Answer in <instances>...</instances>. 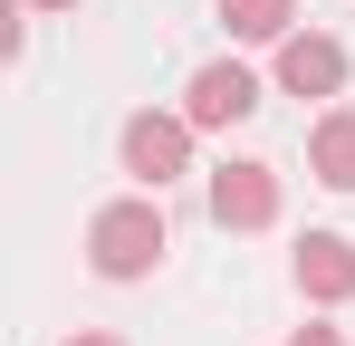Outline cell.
I'll return each mask as SVG.
<instances>
[{"instance_id": "3957f363", "label": "cell", "mask_w": 355, "mask_h": 346, "mask_svg": "<svg viewBox=\"0 0 355 346\" xmlns=\"http://www.w3.org/2000/svg\"><path fill=\"white\" fill-rule=\"evenodd\" d=\"M211 222L221 231H269L279 222V173L269 164H221L211 173Z\"/></svg>"}, {"instance_id": "8fae6325", "label": "cell", "mask_w": 355, "mask_h": 346, "mask_svg": "<svg viewBox=\"0 0 355 346\" xmlns=\"http://www.w3.org/2000/svg\"><path fill=\"white\" fill-rule=\"evenodd\" d=\"M19 10H77V0H19Z\"/></svg>"}, {"instance_id": "8992f818", "label": "cell", "mask_w": 355, "mask_h": 346, "mask_svg": "<svg viewBox=\"0 0 355 346\" xmlns=\"http://www.w3.org/2000/svg\"><path fill=\"white\" fill-rule=\"evenodd\" d=\"M297 288H307L317 308L355 298V240L346 231H307V240H297Z\"/></svg>"}, {"instance_id": "9c48e42d", "label": "cell", "mask_w": 355, "mask_h": 346, "mask_svg": "<svg viewBox=\"0 0 355 346\" xmlns=\"http://www.w3.org/2000/svg\"><path fill=\"white\" fill-rule=\"evenodd\" d=\"M288 346H346V337H336V327H297Z\"/></svg>"}, {"instance_id": "7a4b0ae2", "label": "cell", "mask_w": 355, "mask_h": 346, "mask_svg": "<svg viewBox=\"0 0 355 346\" xmlns=\"http://www.w3.org/2000/svg\"><path fill=\"white\" fill-rule=\"evenodd\" d=\"M192 135H202L192 115H154V106H144V115H125V173H135L144 192H164V183L192 164Z\"/></svg>"}, {"instance_id": "277c9868", "label": "cell", "mask_w": 355, "mask_h": 346, "mask_svg": "<svg viewBox=\"0 0 355 346\" xmlns=\"http://www.w3.org/2000/svg\"><path fill=\"white\" fill-rule=\"evenodd\" d=\"M279 87H288V97H336V87H346V49H336L327 29H288V39H279Z\"/></svg>"}, {"instance_id": "52a82bcc", "label": "cell", "mask_w": 355, "mask_h": 346, "mask_svg": "<svg viewBox=\"0 0 355 346\" xmlns=\"http://www.w3.org/2000/svg\"><path fill=\"white\" fill-rule=\"evenodd\" d=\"M307 173H317L327 192H355V106H327V115H317V135H307Z\"/></svg>"}, {"instance_id": "ba28073f", "label": "cell", "mask_w": 355, "mask_h": 346, "mask_svg": "<svg viewBox=\"0 0 355 346\" xmlns=\"http://www.w3.org/2000/svg\"><path fill=\"white\" fill-rule=\"evenodd\" d=\"M221 19H231V39H259V49H279L297 19V0H221Z\"/></svg>"}, {"instance_id": "30bf717a", "label": "cell", "mask_w": 355, "mask_h": 346, "mask_svg": "<svg viewBox=\"0 0 355 346\" xmlns=\"http://www.w3.org/2000/svg\"><path fill=\"white\" fill-rule=\"evenodd\" d=\"M67 346H125V337H106V327H77V337H67Z\"/></svg>"}, {"instance_id": "6da1fadb", "label": "cell", "mask_w": 355, "mask_h": 346, "mask_svg": "<svg viewBox=\"0 0 355 346\" xmlns=\"http://www.w3.org/2000/svg\"><path fill=\"white\" fill-rule=\"evenodd\" d=\"M87 260H96V279H144L154 260H164V212L135 192V202H106L96 222H87Z\"/></svg>"}, {"instance_id": "5b68a950", "label": "cell", "mask_w": 355, "mask_h": 346, "mask_svg": "<svg viewBox=\"0 0 355 346\" xmlns=\"http://www.w3.org/2000/svg\"><path fill=\"white\" fill-rule=\"evenodd\" d=\"M250 106H259V77H250L240 58H211V67L182 87V115H192V125H240Z\"/></svg>"}]
</instances>
